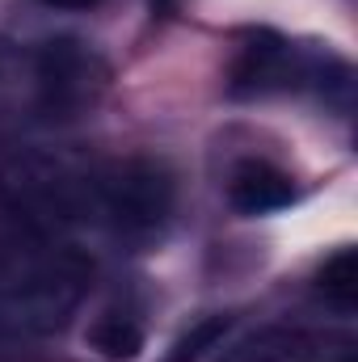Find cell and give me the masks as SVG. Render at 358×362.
Returning a JSON list of instances; mask_svg holds the SVG:
<instances>
[{"mask_svg":"<svg viewBox=\"0 0 358 362\" xmlns=\"http://www.w3.org/2000/svg\"><path fill=\"white\" fill-rule=\"evenodd\" d=\"M93 266L55 232L0 240V350L55 337L85 303Z\"/></svg>","mask_w":358,"mask_h":362,"instance_id":"6da1fadb","label":"cell"},{"mask_svg":"<svg viewBox=\"0 0 358 362\" xmlns=\"http://www.w3.org/2000/svg\"><path fill=\"white\" fill-rule=\"evenodd\" d=\"M81 215L118 236H152L173 215V177L156 160H114L85 173Z\"/></svg>","mask_w":358,"mask_h":362,"instance_id":"7a4b0ae2","label":"cell"},{"mask_svg":"<svg viewBox=\"0 0 358 362\" xmlns=\"http://www.w3.org/2000/svg\"><path fill=\"white\" fill-rule=\"evenodd\" d=\"M21 81H25V97L34 105L38 118H76L85 105L105 85V68L81 42H42L34 51H25L21 59Z\"/></svg>","mask_w":358,"mask_h":362,"instance_id":"3957f363","label":"cell"},{"mask_svg":"<svg viewBox=\"0 0 358 362\" xmlns=\"http://www.w3.org/2000/svg\"><path fill=\"white\" fill-rule=\"evenodd\" d=\"M228 202L241 215H274L295 202V181L270 160H245L228 181Z\"/></svg>","mask_w":358,"mask_h":362,"instance_id":"277c9868","label":"cell"},{"mask_svg":"<svg viewBox=\"0 0 358 362\" xmlns=\"http://www.w3.org/2000/svg\"><path fill=\"white\" fill-rule=\"evenodd\" d=\"M219 362H321V341L295 325H266L232 341Z\"/></svg>","mask_w":358,"mask_h":362,"instance_id":"5b68a950","label":"cell"},{"mask_svg":"<svg viewBox=\"0 0 358 362\" xmlns=\"http://www.w3.org/2000/svg\"><path fill=\"white\" fill-rule=\"evenodd\" d=\"M93 350L101 354V358H135L139 354V346H144V329H139V320L135 316H127V312H105L97 325H93L89 333Z\"/></svg>","mask_w":358,"mask_h":362,"instance_id":"8992f818","label":"cell"},{"mask_svg":"<svg viewBox=\"0 0 358 362\" xmlns=\"http://www.w3.org/2000/svg\"><path fill=\"white\" fill-rule=\"evenodd\" d=\"M321 291H325L337 308H350V303H354V253H350V249H342L333 262H325Z\"/></svg>","mask_w":358,"mask_h":362,"instance_id":"52a82bcc","label":"cell"},{"mask_svg":"<svg viewBox=\"0 0 358 362\" xmlns=\"http://www.w3.org/2000/svg\"><path fill=\"white\" fill-rule=\"evenodd\" d=\"M224 329H228V320H224V316H219V320H207V325H202L194 337H185V341H181L178 354H173L169 362H190V358H198V354H202V346H211V341H215Z\"/></svg>","mask_w":358,"mask_h":362,"instance_id":"ba28073f","label":"cell"},{"mask_svg":"<svg viewBox=\"0 0 358 362\" xmlns=\"http://www.w3.org/2000/svg\"><path fill=\"white\" fill-rule=\"evenodd\" d=\"M38 4L59 8V13H89V8H97V4H101V0H38Z\"/></svg>","mask_w":358,"mask_h":362,"instance_id":"9c48e42d","label":"cell"}]
</instances>
